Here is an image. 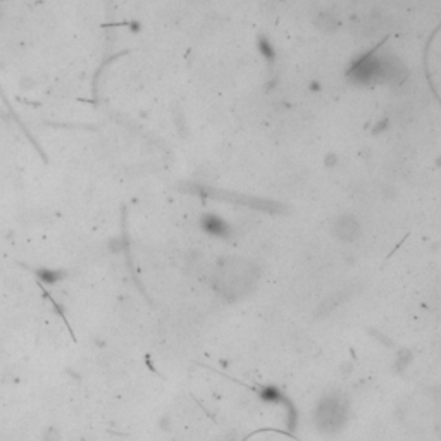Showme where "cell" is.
<instances>
[{"label":"cell","mask_w":441,"mask_h":441,"mask_svg":"<svg viewBox=\"0 0 441 441\" xmlns=\"http://www.w3.org/2000/svg\"><path fill=\"white\" fill-rule=\"evenodd\" d=\"M350 417V405L343 396L336 393L326 395L319 400L314 410V424L321 432L333 434L343 429Z\"/></svg>","instance_id":"1"},{"label":"cell","mask_w":441,"mask_h":441,"mask_svg":"<svg viewBox=\"0 0 441 441\" xmlns=\"http://www.w3.org/2000/svg\"><path fill=\"white\" fill-rule=\"evenodd\" d=\"M0 19H2V7H0Z\"/></svg>","instance_id":"4"},{"label":"cell","mask_w":441,"mask_h":441,"mask_svg":"<svg viewBox=\"0 0 441 441\" xmlns=\"http://www.w3.org/2000/svg\"><path fill=\"white\" fill-rule=\"evenodd\" d=\"M59 439H60V432H59L57 427H54V426H50L48 429H45L42 434V441H59Z\"/></svg>","instance_id":"3"},{"label":"cell","mask_w":441,"mask_h":441,"mask_svg":"<svg viewBox=\"0 0 441 441\" xmlns=\"http://www.w3.org/2000/svg\"><path fill=\"white\" fill-rule=\"evenodd\" d=\"M66 271L60 269H48V267H42L36 271V278L43 283V285H57L62 279H66Z\"/></svg>","instance_id":"2"}]
</instances>
